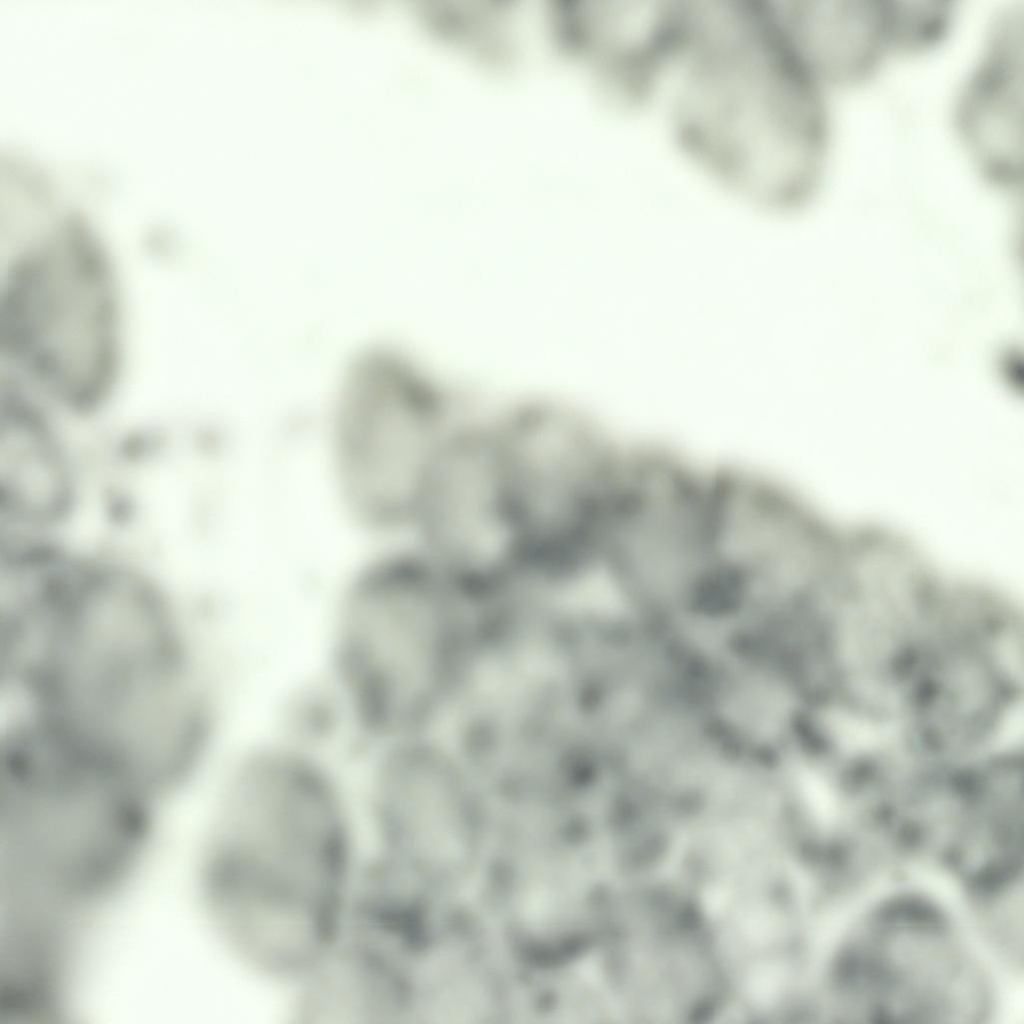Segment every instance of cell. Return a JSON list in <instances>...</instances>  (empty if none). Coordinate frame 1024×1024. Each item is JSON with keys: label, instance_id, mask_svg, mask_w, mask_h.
I'll list each match as a JSON object with an SVG mask.
<instances>
[{"label": "cell", "instance_id": "3957f363", "mask_svg": "<svg viewBox=\"0 0 1024 1024\" xmlns=\"http://www.w3.org/2000/svg\"><path fill=\"white\" fill-rule=\"evenodd\" d=\"M121 325L114 273L91 240L62 234L16 252L0 300L16 391L62 418L95 409L118 374Z\"/></svg>", "mask_w": 1024, "mask_h": 1024}, {"label": "cell", "instance_id": "5b68a950", "mask_svg": "<svg viewBox=\"0 0 1024 1024\" xmlns=\"http://www.w3.org/2000/svg\"><path fill=\"white\" fill-rule=\"evenodd\" d=\"M449 584L426 560H381L345 596L330 641L329 696L373 745L413 735L444 665Z\"/></svg>", "mask_w": 1024, "mask_h": 1024}, {"label": "cell", "instance_id": "30bf717a", "mask_svg": "<svg viewBox=\"0 0 1024 1024\" xmlns=\"http://www.w3.org/2000/svg\"><path fill=\"white\" fill-rule=\"evenodd\" d=\"M62 418L8 393L0 404L1 544L52 548L85 489L79 454Z\"/></svg>", "mask_w": 1024, "mask_h": 1024}, {"label": "cell", "instance_id": "7a4b0ae2", "mask_svg": "<svg viewBox=\"0 0 1024 1024\" xmlns=\"http://www.w3.org/2000/svg\"><path fill=\"white\" fill-rule=\"evenodd\" d=\"M198 678L181 628L118 608L65 627L25 685L41 724L92 751L125 754L170 729Z\"/></svg>", "mask_w": 1024, "mask_h": 1024}, {"label": "cell", "instance_id": "6da1fadb", "mask_svg": "<svg viewBox=\"0 0 1024 1024\" xmlns=\"http://www.w3.org/2000/svg\"><path fill=\"white\" fill-rule=\"evenodd\" d=\"M348 796L316 746L248 750L220 791L206 871L227 944L275 979L306 980L340 935L356 876Z\"/></svg>", "mask_w": 1024, "mask_h": 1024}, {"label": "cell", "instance_id": "8992f818", "mask_svg": "<svg viewBox=\"0 0 1024 1024\" xmlns=\"http://www.w3.org/2000/svg\"><path fill=\"white\" fill-rule=\"evenodd\" d=\"M437 395L392 349H365L347 366L335 409L340 487L373 527L413 521L452 433Z\"/></svg>", "mask_w": 1024, "mask_h": 1024}, {"label": "cell", "instance_id": "7c38bea8", "mask_svg": "<svg viewBox=\"0 0 1024 1024\" xmlns=\"http://www.w3.org/2000/svg\"><path fill=\"white\" fill-rule=\"evenodd\" d=\"M784 38L811 71L838 80L868 73L892 43L886 0H790Z\"/></svg>", "mask_w": 1024, "mask_h": 1024}, {"label": "cell", "instance_id": "277c9868", "mask_svg": "<svg viewBox=\"0 0 1024 1024\" xmlns=\"http://www.w3.org/2000/svg\"><path fill=\"white\" fill-rule=\"evenodd\" d=\"M693 72L684 125L698 153L767 200L813 185L825 120L810 72L790 49L738 37L701 51Z\"/></svg>", "mask_w": 1024, "mask_h": 1024}, {"label": "cell", "instance_id": "9c48e42d", "mask_svg": "<svg viewBox=\"0 0 1024 1024\" xmlns=\"http://www.w3.org/2000/svg\"><path fill=\"white\" fill-rule=\"evenodd\" d=\"M449 585L498 587L528 575L497 433H454L414 518Z\"/></svg>", "mask_w": 1024, "mask_h": 1024}, {"label": "cell", "instance_id": "52a82bcc", "mask_svg": "<svg viewBox=\"0 0 1024 1024\" xmlns=\"http://www.w3.org/2000/svg\"><path fill=\"white\" fill-rule=\"evenodd\" d=\"M497 435L529 575L562 578L599 562L624 455L551 410L529 411Z\"/></svg>", "mask_w": 1024, "mask_h": 1024}, {"label": "cell", "instance_id": "ba28073f", "mask_svg": "<svg viewBox=\"0 0 1024 1024\" xmlns=\"http://www.w3.org/2000/svg\"><path fill=\"white\" fill-rule=\"evenodd\" d=\"M600 564L634 601L696 605L714 564L710 474L658 450L625 455Z\"/></svg>", "mask_w": 1024, "mask_h": 1024}, {"label": "cell", "instance_id": "8fae6325", "mask_svg": "<svg viewBox=\"0 0 1024 1024\" xmlns=\"http://www.w3.org/2000/svg\"><path fill=\"white\" fill-rule=\"evenodd\" d=\"M961 134L985 172L1015 182L1023 167V16H1001L961 94Z\"/></svg>", "mask_w": 1024, "mask_h": 1024}]
</instances>
